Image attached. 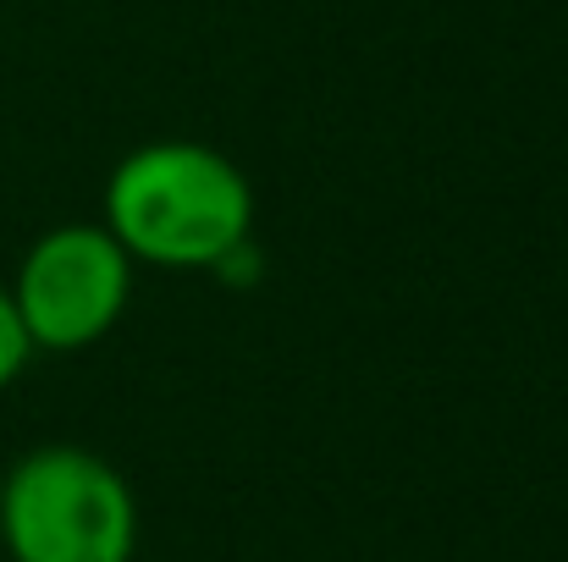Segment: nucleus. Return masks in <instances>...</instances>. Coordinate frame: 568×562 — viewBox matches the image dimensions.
I'll return each instance as SVG.
<instances>
[{"label": "nucleus", "instance_id": "f257e3e1", "mask_svg": "<svg viewBox=\"0 0 568 562\" xmlns=\"http://www.w3.org/2000/svg\"><path fill=\"white\" fill-rule=\"evenodd\" d=\"M100 215L133 265L215 270L248 243L254 187L210 144L155 139L116 161Z\"/></svg>", "mask_w": 568, "mask_h": 562}, {"label": "nucleus", "instance_id": "f03ea898", "mask_svg": "<svg viewBox=\"0 0 568 562\" xmlns=\"http://www.w3.org/2000/svg\"><path fill=\"white\" fill-rule=\"evenodd\" d=\"M0 541L11 562H133V486L89 447H33L0 480Z\"/></svg>", "mask_w": 568, "mask_h": 562}, {"label": "nucleus", "instance_id": "7ed1b4c3", "mask_svg": "<svg viewBox=\"0 0 568 562\" xmlns=\"http://www.w3.org/2000/svg\"><path fill=\"white\" fill-rule=\"evenodd\" d=\"M6 293L33 354H83L116 331L133 298V259L100 221H67L33 237Z\"/></svg>", "mask_w": 568, "mask_h": 562}, {"label": "nucleus", "instance_id": "20e7f679", "mask_svg": "<svg viewBox=\"0 0 568 562\" xmlns=\"http://www.w3.org/2000/svg\"><path fill=\"white\" fill-rule=\"evenodd\" d=\"M28 331H22V320H17V309H11V293L0 287V391L22 375V365H28Z\"/></svg>", "mask_w": 568, "mask_h": 562}]
</instances>
